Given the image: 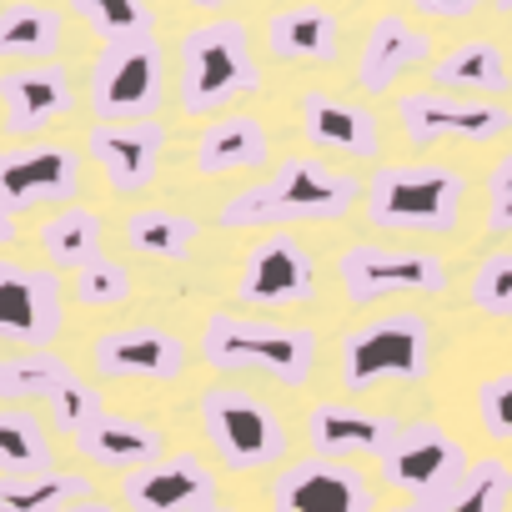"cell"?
<instances>
[{"mask_svg": "<svg viewBox=\"0 0 512 512\" xmlns=\"http://www.w3.org/2000/svg\"><path fill=\"white\" fill-rule=\"evenodd\" d=\"M362 196V181L332 171L317 156H287L267 181H256L221 206L226 231H282L292 221H342Z\"/></svg>", "mask_w": 512, "mask_h": 512, "instance_id": "cell-1", "label": "cell"}, {"mask_svg": "<svg viewBox=\"0 0 512 512\" xmlns=\"http://www.w3.org/2000/svg\"><path fill=\"white\" fill-rule=\"evenodd\" d=\"M262 91V66L251 56V36L241 21L221 16L206 26H191L176 46V96L186 116L226 111L231 101Z\"/></svg>", "mask_w": 512, "mask_h": 512, "instance_id": "cell-2", "label": "cell"}, {"mask_svg": "<svg viewBox=\"0 0 512 512\" xmlns=\"http://www.w3.org/2000/svg\"><path fill=\"white\" fill-rule=\"evenodd\" d=\"M201 357L216 372H262L272 382L307 387L317 367V337L307 327H277V322H256L241 312H216L206 317Z\"/></svg>", "mask_w": 512, "mask_h": 512, "instance_id": "cell-3", "label": "cell"}, {"mask_svg": "<svg viewBox=\"0 0 512 512\" xmlns=\"http://www.w3.org/2000/svg\"><path fill=\"white\" fill-rule=\"evenodd\" d=\"M462 171L437 166V161H412V166H377L367 186V221L377 231H432L447 236L457 231L462 216Z\"/></svg>", "mask_w": 512, "mask_h": 512, "instance_id": "cell-4", "label": "cell"}, {"mask_svg": "<svg viewBox=\"0 0 512 512\" xmlns=\"http://www.w3.org/2000/svg\"><path fill=\"white\" fill-rule=\"evenodd\" d=\"M432 367V332L422 312H387L347 332L342 342V387L372 392L382 382H422Z\"/></svg>", "mask_w": 512, "mask_h": 512, "instance_id": "cell-5", "label": "cell"}, {"mask_svg": "<svg viewBox=\"0 0 512 512\" xmlns=\"http://www.w3.org/2000/svg\"><path fill=\"white\" fill-rule=\"evenodd\" d=\"M201 427L231 472H262L287 452V422L246 387L201 392Z\"/></svg>", "mask_w": 512, "mask_h": 512, "instance_id": "cell-6", "label": "cell"}, {"mask_svg": "<svg viewBox=\"0 0 512 512\" xmlns=\"http://www.w3.org/2000/svg\"><path fill=\"white\" fill-rule=\"evenodd\" d=\"M161 46L156 36H131L101 46L91 61V111L96 121H151L161 106Z\"/></svg>", "mask_w": 512, "mask_h": 512, "instance_id": "cell-7", "label": "cell"}, {"mask_svg": "<svg viewBox=\"0 0 512 512\" xmlns=\"http://www.w3.org/2000/svg\"><path fill=\"white\" fill-rule=\"evenodd\" d=\"M342 292L352 307H377L387 297H432L447 287V267L432 251H397V246H347L337 262Z\"/></svg>", "mask_w": 512, "mask_h": 512, "instance_id": "cell-8", "label": "cell"}, {"mask_svg": "<svg viewBox=\"0 0 512 512\" xmlns=\"http://www.w3.org/2000/svg\"><path fill=\"white\" fill-rule=\"evenodd\" d=\"M377 467H382V487L402 492L407 502H422V497H437L452 482H462L472 457H467L462 437H452L447 427L412 422L397 432V442L387 447V457Z\"/></svg>", "mask_w": 512, "mask_h": 512, "instance_id": "cell-9", "label": "cell"}, {"mask_svg": "<svg viewBox=\"0 0 512 512\" xmlns=\"http://www.w3.org/2000/svg\"><path fill=\"white\" fill-rule=\"evenodd\" d=\"M81 196V156L61 141L0 146V211L71 206Z\"/></svg>", "mask_w": 512, "mask_h": 512, "instance_id": "cell-10", "label": "cell"}, {"mask_svg": "<svg viewBox=\"0 0 512 512\" xmlns=\"http://www.w3.org/2000/svg\"><path fill=\"white\" fill-rule=\"evenodd\" d=\"M397 121L412 146L437 141H497L512 131V111L502 101L452 96V91H407L397 96Z\"/></svg>", "mask_w": 512, "mask_h": 512, "instance_id": "cell-11", "label": "cell"}, {"mask_svg": "<svg viewBox=\"0 0 512 512\" xmlns=\"http://www.w3.org/2000/svg\"><path fill=\"white\" fill-rule=\"evenodd\" d=\"M66 327V292L51 272L0 256V342L46 352Z\"/></svg>", "mask_w": 512, "mask_h": 512, "instance_id": "cell-12", "label": "cell"}, {"mask_svg": "<svg viewBox=\"0 0 512 512\" xmlns=\"http://www.w3.org/2000/svg\"><path fill=\"white\" fill-rule=\"evenodd\" d=\"M272 512H377V482L357 462L312 452L272 482Z\"/></svg>", "mask_w": 512, "mask_h": 512, "instance_id": "cell-13", "label": "cell"}, {"mask_svg": "<svg viewBox=\"0 0 512 512\" xmlns=\"http://www.w3.org/2000/svg\"><path fill=\"white\" fill-rule=\"evenodd\" d=\"M236 297L246 307H302L317 297V262L297 236H262L236 272Z\"/></svg>", "mask_w": 512, "mask_h": 512, "instance_id": "cell-14", "label": "cell"}, {"mask_svg": "<svg viewBox=\"0 0 512 512\" xmlns=\"http://www.w3.org/2000/svg\"><path fill=\"white\" fill-rule=\"evenodd\" d=\"M161 151H166V126L156 116L151 121H96L86 131V156L101 166L116 196H141L161 171Z\"/></svg>", "mask_w": 512, "mask_h": 512, "instance_id": "cell-15", "label": "cell"}, {"mask_svg": "<svg viewBox=\"0 0 512 512\" xmlns=\"http://www.w3.org/2000/svg\"><path fill=\"white\" fill-rule=\"evenodd\" d=\"M402 422L387 412H367L352 402H317L307 412V442L317 457L332 462H357V457H387V447L397 442Z\"/></svg>", "mask_w": 512, "mask_h": 512, "instance_id": "cell-16", "label": "cell"}, {"mask_svg": "<svg viewBox=\"0 0 512 512\" xmlns=\"http://www.w3.org/2000/svg\"><path fill=\"white\" fill-rule=\"evenodd\" d=\"M91 362L101 377H136V382H176L186 372V342L161 327H116L96 337Z\"/></svg>", "mask_w": 512, "mask_h": 512, "instance_id": "cell-17", "label": "cell"}, {"mask_svg": "<svg viewBox=\"0 0 512 512\" xmlns=\"http://www.w3.org/2000/svg\"><path fill=\"white\" fill-rule=\"evenodd\" d=\"M126 507L131 512H206L216 507V477L201 457L176 452L141 472H126Z\"/></svg>", "mask_w": 512, "mask_h": 512, "instance_id": "cell-18", "label": "cell"}, {"mask_svg": "<svg viewBox=\"0 0 512 512\" xmlns=\"http://www.w3.org/2000/svg\"><path fill=\"white\" fill-rule=\"evenodd\" d=\"M0 106H6L11 136H36L76 106V91H71L66 66L41 61V66H16V71L0 76Z\"/></svg>", "mask_w": 512, "mask_h": 512, "instance_id": "cell-19", "label": "cell"}, {"mask_svg": "<svg viewBox=\"0 0 512 512\" xmlns=\"http://www.w3.org/2000/svg\"><path fill=\"white\" fill-rule=\"evenodd\" d=\"M417 66H432V36L422 26H407L402 16H377L357 56V86L367 96H387Z\"/></svg>", "mask_w": 512, "mask_h": 512, "instance_id": "cell-20", "label": "cell"}, {"mask_svg": "<svg viewBox=\"0 0 512 512\" xmlns=\"http://www.w3.org/2000/svg\"><path fill=\"white\" fill-rule=\"evenodd\" d=\"M302 131H307L312 146L337 151V156H357V161L382 156L377 116L362 101H347V96H332V91H307L302 96Z\"/></svg>", "mask_w": 512, "mask_h": 512, "instance_id": "cell-21", "label": "cell"}, {"mask_svg": "<svg viewBox=\"0 0 512 512\" xmlns=\"http://www.w3.org/2000/svg\"><path fill=\"white\" fill-rule=\"evenodd\" d=\"M272 161V136L256 116H216L191 146V166L201 176H231V171H262Z\"/></svg>", "mask_w": 512, "mask_h": 512, "instance_id": "cell-22", "label": "cell"}, {"mask_svg": "<svg viewBox=\"0 0 512 512\" xmlns=\"http://www.w3.org/2000/svg\"><path fill=\"white\" fill-rule=\"evenodd\" d=\"M342 46V26L327 6H287L267 21V51L277 61H302V66H332Z\"/></svg>", "mask_w": 512, "mask_h": 512, "instance_id": "cell-23", "label": "cell"}, {"mask_svg": "<svg viewBox=\"0 0 512 512\" xmlns=\"http://www.w3.org/2000/svg\"><path fill=\"white\" fill-rule=\"evenodd\" d=\"M427 76H432V91L477 96V101L512 91L507 56H502V46H492V41H462V46H452L447 56H437V61L427 66Z\"/></svg>", "mask_w": 512, "mask_h": 512, "instance_id": "cell-24", "label": "cell"}, {"mask_svg": "<svg viewBox=\"0 0 512 512\" xmlns=\"http://www.w3.org/2000/svg\"><path fill=\"white\" fill-rule=\"evenodd\" d=\"M161 432L151 422H136V417H96L81 437H76V452L101 462V467H121V472H141L151 462H161Z\"/></svg>", "mask_w": 512, "mask_h": 512, "instance_id": "cell-25", "label": "cell"}, {"mask_svg": "<svg viewBox=\"0 0 512 512\" xmlns=\"http://www.w3.org/2000/svg\"><path fill=\"white\" fill-rule=\"evenodd\" d=\"M66 41V16L41 0H16L0 6V61H51Z\"/></svg>", "mask_w": 512, "mask_h": 512, "instance_id": "cell-26", "label": "cell"}, {"mask_svg": "<svg viewBox=\"0 0 512 512\" xmlns=\"http://www.w3.org/2000/svg\"><path fill=\"white\" fill-rule=\"evenodd\" d=\"M507 502H512V467L502 457H482L447 492L422 497V502H402L392 512H507Z\"/></svg>", "mask_w": 512, "mask_h": 512, "instance_id": "cell-27", "label": "cell"}, {"mask_svg": "<svg viewBox=\"0 0 512 512\" xmlns=\"http://www.w3.org/2000/svg\"><path fill=\"white\" fill-rule=\"evenodd\" d=\"M91 502V477L81 472H31V477H0V512H66Z\"/></svg>", "mask_w": 512, "mask_h": 512, "instance_id": "cell-28", "label": "cell"}, {"mask_svg": "<svg viewBox=\"0 0 512 512\" xmlns=\"http://www.w3.org/2000/svg\"><path fill=\"white\" fill-rule=\"evenodd\" d=\"M101 241H106V221L86 206H61L46 226H41V251L51 256L56 267H91L101 256Z\"/></svg>", "mask_w": 512, "mask_h": 512, "instance_id": "cell-29", "label": "cell"}, {"mask_svg": "<svg viewBox=\"0 0 512 512\" xmlns=\"http://www.w3.org/2000/svg\"><path fill=\"white\" fill-rule=\"evenodd\" d=\"M51 467H56V452H51L46 427L21 407H0V477H31Z\"/></svg>", "mask_w": 512, "mask_h": 512, "instance_id": "cell-30", "label": "cell"}, {"mask_svg": "<svg viewBox=\"0 0 512 512\" xmlns=\"http://www.w3.org/2000/svg\"><path fill=\"white\" fill-rule=\"evenodd\" d=\"M196 236H201V226L181 211H166V206H146L126 221L131 251L151 256V262H181V256L196 246Z\"/></svg>", "mask_w": 512, "mask_h": 512, "instance_id": "cell-31", "label": "cell"}, {"mask_svg": "<svg viewBox=\"0 0 512 512\" xmlns=\"http://www.w3.org/2000/svg\"><path fill=\"white\" fill-rule=\"evenodd\" d=\"M71 362L56 352H21L0 357V397H56L71 382Z\"/></svg>", "mask_w": 512, "mask_h": 512, "instance_id": "cell-32", "label": "cell"}, {"mask_svg": "<svg viewBox=\"0 0 512 512\" xmlns=\"http://www.w3.org/2000/svg\"><path fill=\"white\" fill-rule=\"evenodd\" d=\"M71 11L111 46L131 36H151V6L146 0H71Z\"/></svg>", "mask_w": 512, "mask_h": 512, "instance_id": "cell-33", "label": "cell"}, {"mask_svg": "<svg viewBox=\"0 0 512 512\" xmlns=\"http://www.w3.org/2000/svg\"><path fill=\"white\" fill-rule=\"evenodd\" d=\"M467 302L487 317H512V251H492L467 282Z\"/></svg>", "mask_w": 512, "mask_h": 512, "instance_id": "cell-34", "label": "cell"}, {"mask_svg": "<svg viewBox=\"0 0 512 512\" xmlns=\"http://www.w3.org/2000/svg\"><path fill=\"white\" fill-rule=\"evenodd\" d=\"M71 297H76L81 307H121V302L131 297V277H126V267L96 256L91 267H81V272L71 277Z\"/></svg>", "mask_w": 512, "mask_h": 512, "instance_id": "cell-35", "label": "cell"}, {"mask_svg": "<svg viewBox=\"0 0 512 512\" xmlns=\"http://www.w3.org/2000/svg\"><path fill=\"white\" fill-rule=\"evenodd\" d=\"M51 417H56V432H66V437H81L96 417H106V402H101V392L91 387V382H81V377H71L56 397H51Z\"/></svg>", "mask_w": 512, "mask_h": 512, "instance_id": "cell-36", "label": "cell"}, {"mask_svg": "<svg viewBox=\"0 0 512 512\" xmlns=\"http://www.w3.org/2000/svg\"><path fill=\"white\" fill-rule=\"evenodd\" d=\"M477 422L487 437L512 442V372H497L477 387Z\"/></svg>", "mask_w": 512, "mask_h": 512, "instance_id": "cell-37", "label": "cell"}, {"mask_svg": "<svg viewBox=\"0 0 512 512\" xmlns=\"http://www.w3.org/2000/svg\"><path fill=\"white\" fill-rule=\"evenodd\" d=\"M487 231L512 236V151H502L487 171Z\"/></svg>", "mask_w": 512, "mask_h": 512, "instance_id": "cell-38", "label": "cell"}, {"mask_svg": "<svg viewBox=\"0 0 512 512\" xmlns=\"http://www.w3.org/2000/svg\"><path fill=\"white\" fill-rule=\"evenodd\" d=\"M407 6H417L422 16H472L477 6H487V0H407Z\"/></svg>", "mask_w": 512, "mask_h": 512, "instance_id": "cell-39", "label": "cell"}, {"mask_svg": "<svg viewBox=\"0 0 512 512\" xmlns=\"http://www.w3.org/2000/svg\"><path fill=\"white\" fill-rule=\"evenodd\" d=\"M11 241H16V216H11V211H0V251H6Z\"/></svg>", "mask_w": 512, "mask_h": 512, "instance_id": "cell-40", "label": "cell"}, {"mask_svg": "<svg viewBox=\"0 0 512 512\" xmlns=\"http://www.w3.org/2000/svg\"><path fill=\"white\" fill-rule=\"evenodd\" d=\"M66 512H116V507H111V502H96V497H91V502H76V507H66Z\"/></svg>", "mask_w": 512, "mask_h": 512, "instance_id": "cell-41", "label": "cell"}, {"mask_svg": "<svg viewBox=\"0 0 512 512\" xmlns=\"http://www.w3.org/2000/svg\"><path fill=\"white\" fill-rule=\"evenodd\" d=\"M186 6H201V11H226V6H236V0H186Z\"/></svg>", "mask_w": 512, "mask_h": 512, "instance_id": "cell-42", "label": "cell"}, {"mask_svg": "<svg viewBox=\"0 0 512 512\" xmlns=\"http://www.w3.org/2000/svg\"><path fill=\"white\" fill-rule=\"evenodd\" d=\"M492 6H497V11H512V0H492Z\"/></svg>", "mask_w": 512, "mask_h": 512, "instance_id": "cell-43", "label": "cell"}, {"mask_svg": "<svg viewBox=\"0 0 512 512\" xmlns=\"http://www.w3.org/2000/svg\"><path fill=\"white\" fill-rule=\"evenodd\" d=\"M206 512H231V507H206Z\"/></svg>", "mask_w": 512, "mask_h": 512, "instance_id": "cell-44", "label": "cell"}]
</instances>
